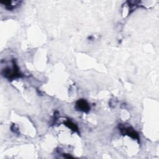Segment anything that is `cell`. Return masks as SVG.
Returning <instances> with one entry per match:
<instances>
[{
	"label": "cell",
	"instance_id": "3957f363",
	"mask_svg": "<svg viewBox=\"0 0 159 159\" xmlns=\"http://www.w3.org/2000/svg\"><path fill=\"white\" fill-rule=\"evenodd\" d=\"M76 109L82 112H88L90 109V107L88 103L85 100L79 99L76 102Z\"/></svg>",
	"mask_w": 159,
	"mask_h": 159
},
{
	"label": "cell",
	"instance_id": "277c9868",
	"mask_svg": "<svg viewBox=\"0 0 159 159\" xmlns=\"http://www.w3.org/2000/svg\"><path fill=\"white\" fill-rule=\"evenodd\" d=\"M65 124L67 126V127H68L69 128H70L71 130H74V131H78V127H77V126L74 124V123H73L72 122H71L70 120H67L65 123Z\"/></svg>",
	"mask_w": 159,
	"mask_h": 159
},
{
	"label": "cell",
	"instance_id": "6da1fadb",
	"mask_svg": "<svg viewBox=\"0 0 159 159\" xmlns=\"http://www.w3.org/2000/svg\"><path fill=\"white\" fill-rule=\"evenodd\" d=\"M2 73L4 77L8 79H13L20 76V73L19 71V68L14 61H13L12 68H10L7 67L5 68L2 71Z\"/></svg>",
	"mask_w": 159,
	"mask_h": 159
},
{
	"label": "cell",
	"instance_id": "7a4b0ae2",
	"mask_svg": "<svg viewBox=\"0 0 159 159\" xmlns=\"http://www.w3.org/2000/svg\"><path fill=\"white\" fill-rule=\"evenodd\" d=\"M119 129L123 135H127L134 139L139 140V136L137 132L132 127L120 126Z\"/></svg>",
	"mask_w": 159,
	"mask_h": 159
}]
</instances>
